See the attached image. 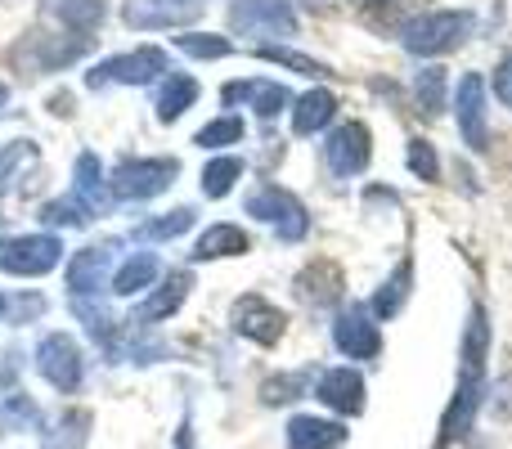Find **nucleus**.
<instances>
[{
  "label": "nucleus",
  "instance_id": "obj_1",
  "mask_svg": "<svg viewBox=\"0 0 512 449\" xmlns=\"http://www.w3.org/2000/svg\"><path fill=\"white\" fill-rule=\"evenodd\" d=\"M486 355H490V324H486V310L472 306L463 351H459V387H454V400L441 418V441H436V449H450L454 441H463L472 432V418H477L481 396H486Z\"/></svg>",
  "mask_w": 512,
  "mask_h": 449
},
{
  "label": "nucleus",
  "instance_id": "obj_2",
  "mask_svg": "<svg viewBox=\"0 0 512 449\" xmlns=\"http://www.w3.org/2000/svg\"><path fill=\"white\" fill-rule=\"evenodd\" d=\"M472 32V14L468 9H432V14H418L400 27V45L418 59H432V54H445L454 45H463Z\"/></svg>",
  "mask_w": 512,
  "mask_h": 449
},
{
  "label": "nucleus",
  "instance_id": "obj_3",
  "mask_svg": "<svg viewBox=\"0 0 512 449\" xmlns=\"http://www.w3.org/2000/svg\"><path fill=\"white\" fill-rule=\"evenodd\" d=\"M176 171H180L176 158H126V162H117L108 189H113L117 198H126V203H140V198L162 194V189L176 180Z\"/></svg>",
  "mask_w": 512,
  "mask_h": 449
},
{
  "label": "nucleus",
  "instance_id": "obj_4",
  "mask_svg": "<svg viewBox=\"0 0 512 449\" xmlns=\"http://www.w3.org/2000/svg\"><path fill=\"white\" fill-rule=\"evenodd\" d=\"M248 216L274 225L283 243H297V238H306V229H310V216H306V207H301V198H292L288 189H279V185L256 189L248 198Z\"/></svg>",
  "mask_w": 512,
  "mask_h": 449
},
{
  "label": "nucleus",
  "instance_id": "obj_5",
  "mask_svg": "<svg viewBox=\"0 0 512 449\" xmlns=\"http://www.w3.org/2000/svg\"><path fill=\"white\" fill-rule=\"evenodd\" d=\"M63 256L54 234H18L0 243V270L5 274H50Z\"/></svg>",
  "mask_w": 512,
  "mask_h": 449
},
{
  "label": "nucleus",
  "instance_id": "obj_6",
  "mask_svg": "<svg viewBox=\"0 0 512 449\" xmlns=\"http://www.w3.org/2000/svg\"><path fill=\"white\" fill-rule=\"evenodd\" d=\"M230 27L243 36H292L297 14H292L288 0H234Z\"/></svg>",
  "mask_w": 512,
  "mask_h": 449
},
{
  "label": "nucleus",
  "instance_id": "obj_7",
  "mask_svg": "<svg viewBox=\"0 0 512 449\" xmlns=\"http://www.w3.org/2000/svg\"><path fill=\"white\" fill-rule=\"evenodd\" d=\"M454 117H459V135L468 149L486 153L490 149V122H486V77L468 72L454 90Z\"/></svg>",
  "mask_w": 512,
  "mask_h": 449
},
{
  "label": "nucleus",
  "instance_id": "obj_8",
  "mask_svg": "<svg viewBox=\"0 0 512 449\" xmlns=\"http://www.w3.org/2000/svg\"><path fill=\"white\" fill-rule=\"evenodd\" d=\"M158 72H167V54H162L158 45H140V50H131V54H117V59L99 63V68L86 77V86H108V81L144 86V81H153Z\"/></svg>",
  "mask_w": 512,
  "mask_h": 449
},
{
  "label": "nucleus",
  "instance_id": "obj_9",
  "mask_svg": "<svg viewBox=\"0 0 512 449\" xmlns=\"http://www.w3.org/2000/svg\"><path fill=\"white\" fill-rule=\"evenodd\" d=\"M373 158V140L364 122H342L324 144V162L333 176H360Z\"/></svg>",
  "mask_w": 512,
  "mask_h": 449
},
{
  "label": "nucleus",
  "instance_id": "obj_10",
  "mask_svg": "<svg viewBox=\"0 0 512 449\" xmlns=\"http://www.w3.org/2000/svg\"><path fill=\"white\" fill-rule=\"evenodd\" d=\"M333 342H337V351L351 355V360H373V355L382 351V328L373 324V310H364V306L337 310Z\"/></svg>",
  "mask_w": 512,
  "mask_h": 449
},
{
  "label": "nucleus",
  "instance_id": "obj_11",
  "mask_svg": "<svg viewBox=\"0 0 512 449\" xmlns=\"http://www.w3.org/2000/svg\"><path fill=\"white\" fill-rule=\"evenodd\" d=\"M90 41H95V36H50V41H45V36H27V45L14 50V59L32 72H59V68H68V63H77L81 54L90 50Z\"/></svg>",
  "mask_w": 512,
  "mask_h": 449
},
{
  "label": "nucleus",
  "instance_id": "obj_12",
  "mask_svg": "<svg viewBox=\"0 0 512 449\" xmlns=\"http://www.w3.org/2000/svg\"><path fill=\"white\" fill-rule=\"evenodd\" d=\"M36 355H41L36 369H41V378L50 382V387H59V391H77L81 387V346L72 342L68 333H50Z\"/></svg>",
  "mask_w": 512,
  "mask_h": 449
},
{
  "label": "nucleus",
  "instance_id": "obj_13",
  "mask_svg": "<svg viewBox=\"0 0 512 449\" xmlns=\"http://www.w3.org/2000/svg\"><path fill=\"white\" fill-rule=\"evenodd\" d=\"M234 333L248 337V342H261V346H274L283 337V328H288V319H283L279 306H270L265 297H239L234 301Z\"/></svg>",
  "mask_w": 512,
  "mask_h": 449
},
{
  "label": "nucleus",
  "instance_id": "obj_14",
  "mask_svg": "<svg viewBox=\"0 0 512 449\" xmlns=\"http://www.w3.org/2000/svg\"><path fill=\"white\" fill-rule=\"evenodd\" d=\"M315 396L324 400L328 409H337V414H360L364 409V378L355 369H328L324 378H319Z\"/></svg>",
  "mask_w": 512,
  "mask_h": 449
},
{
  "label": "nucleus",
  "instance_id": "obj_15",
  "mask_svg": "<svg viewBox=\"0 0 512 449\" xmlns=\"http://www.w3.org/2000/svg\"><path fill=\"white\" fill-rule=\"evenodd\" d=\"M346 445V427L333 418H315V414H297L288 423V449H342Z\"/></svg>",
  "mask_w": 512,
  "mask_h": 449
},
{
  "label": "nucleus",
  "instance_id": "obj_16",
  "mask_svg": "<svg viewBox=\"0 0 512 449\" xmlns=\"http://www.w3.org/2000/svg\"><path fill=\"white\" fill-rule=\"evenodd\" d=\"M225 104H239V99H252V108L261 117H274L283 104H288V90L279 86V81H234V86L221 90Z\"/></svg>",
  "mask_w": 512,
  "mask_h": 449
},
{
  "label": "nucleus",
  "instance_id": "obj_17",
  "mask_svg": "<svg viewBox=\"0 0 512 449\" xmlns=\"http://www.w3.org/2000/svg\"><path fill=\"white\" fill-rule=\"evenodd\" d=\"M333 113H337V99L328 95V90H306V95L297 99V108H292V131L315 135L333 122Z\"/></svg>",
  "mask_w": 512,
  "mask_h": 449
},
{
  "label": "nucleus",
  "instance_id": "obj_18",
  "mask_svg": "<svg viewBox=\"0 0 512 449\" xmlns=\"http://www.w3.org/2000/svg\"><path fill=\"white\" fill-rule=\"evenodd\" d=\"M108 261H113V247H86V252H77V261H72V270H68V288L77 292H99V283H104V270H108Z\"/></svg>",
  "mask_w": 512,
  "mask_h": 449
},
{
  "label": "nucleus",
  "instance_id": "obj_19",
  "mask_svg": "<svg viewBox=\"0 0 512 449\" xmlns=\"http://www.w3.org/2000/svg\"><path fill=\"white\" fill-rule=\"evenodd\" d=\"M409 292H414V261L405 256V261L396 265V274H391V279L378 288V297H373V319L400 315V306L409 301Z\"/></svg>",
  "mask_w": 512,
  "mask_h": 449
},
{
  "label": "nucleus",
  "instance_id": "obj_20",
  "mask_svg": "<svg viewBox=\"0 0 512 449\" xmlns=\"http://www.w3.org/2000/svg\"><path fill=\"white\" fill-rule=\"evenodd\" d=\"M194 99H198V81L194 77H185V72H171V77H162V86H158V117L162 122H176L185 108H194Z\"/></svg>",
  "mask_w": 512,
  "mask_h": 449
},
{
  "label": "nucleus",
  "instance_id": "obj_21",
  "mask_svg": "<svg viewBox=\"0 0 512 449\" xmlns=\"http://www.w3.org/2000/svg\"><path fill=\"white\" fill-rule=\"evenodd\" d=\"M158 256L153 252H135V256H126L122 265L113 270V292L117 297H131V292H140V288H149L153 279H158Z\"/></svg>",
  "mask_w": 512,
  "mask_h": 449
},
{
  "label": "nucleus",
  "instance_id": "obj_22",
  "mask_svg": "<svg viewBox=\"0 0 512 449\" xmlns=\"http://www.w3.org/2000/svg\"><path fill=\"white\" fill-rule=\"evenodd\" d=\"M248 234H243L239 225H212L203 238H198V247H194V256L198 261H221V256H243L248 252Z\"/></svg>",
  "mask_w": 512,
  "mask_h": 449
},
{
  "label": "nucleus",
  "instance_id": "obj_23",
  "mask_svg": "<svg viewBox=\"0 0 512 449\" xmlns=\"http://www.w3.org/2000/svg\"><path fill=\"white\" fill-rule=\"evenodd\" d=\"M198 5H149V0H126V23L131 27H171L189 23Z\"/></svg>",
  "mask_w": 512,
  "mask_h": 449
},
{
  "label": "nucleus",
  "instance_id": "obj_24",
  "mask_svg": "<svg viewBox=\"0 0 512 449\" xmlns=\"http://www.w3.org/2000/svg\"><path fill=\"white\" fill-rule=\"evenodd\" d=\"M189 283H194V274H189V270H176L158 292H153L149 301H144L140 315H135V319H167V315H176L180 301L189 297Z\"/></svg>",
  "mask_w": 512,
  "mask_h": 449
},
{
  "label": "nucleus",
  "instance_id": "obj_25",
  "mask_svg": "<svg viewBox=\"0 0 512 449\" xmlns=\"http://www.w3.org/2000/svg\"><path fill=\"white\" fill-rule=\"evenodd\" d=\"M50 14L81 36L86 27H95L104 18V0H50Z\"/></svg>",
  "mask_w": 512,
  "mask_h": 449
},
{
  "label": "nucleus",
  "instance_id": "obj_26",
  "mask_svg": "<svg viewBox=\"0 0 512 449\" xmlns=\"http://www.w3.org/2000/svg\"><path fill=\"white\" fill-rule=\"evenodd\" d=\"M77 198L90 207V212H104L108 198H104V180H99V158L95 153H81L77 158Z\"/></svg>",
  "mask_w": 512,
  "mask_h": 449
},
{
  "label": "nucleus",
  "instance_id": "obj_27",
  "mask_svg": "<svg viewBox=\"0 0 512 449\" xmlns=\"http://www.w3.org/2000/svg\"><path fill=\"white\" fill-rule=\"evenodd\" d=\"M445 86H450V81H445V68H423L414 77V99L427 117H436L445 108Z\"/></svg>",
  "mask_w": 512,
  "mask_h": 449
},
{
  "label": "nucleus",
  "instance_id": "obj_28",
  "mask_svg": "<svg viewBox=\"0 0 512 449\" xmlns=\"http://www.w3.org/2000/svg\"><path fill=\"white\" fill-rule=\"evenodd\" d=\"M261 54L265 63H283V68H292V72H301V77H328V63H319V59H310V54H297V50H288V45H261Z\"/></svg>",
  "mask_w": 512,
  "mask_h": 449
},
{
  "label": "nucleus",
  "instance_id": "obj_29",
  "mask_svg": "<svg viewBox=\"0 0 512 449\" xmlns=\"http://www.w3.org/2000/svg\"><path fill=\"white\" fill-rule=\"evenodd\" d=\"M243 176V162L239 158H216L203 167V194L207 198H225L234 189V180Z\"/></svg>",
  "mask_w": 512,
  "mask_h": 449
},
{
  "label": "nucleus",
  "instance_id": "obj_30",
  "mask_svg": "<svg viewBox=\"0 0 512 449\" xmlns=\"http://www.w3.org/2000/svg\"><path fill=\"white\" fill-rule=\"evenodd\" d=\"M239 140H243V117H234V113L216 117V122H207L203 131L194 135L198 149H225V144H239Z\"/></svg>",
  "mask_w": 512,
  "mask_h": 449
},
{
  "label": "nucleus",
  "instance_id": "obj_31",
  "mask_svg": "<svg viewBox=\"0 0 512 449\" xmlns=\"http://www.w3.org/2000/svg\"><path fill=\"white\" fill-rule=\"evenodd\" d=\"M86 427H90V418L81 414V409H72V414H63L59 427L45 436V449H81L86 445Z\"/></svg>",
  "mask_w": 512,
  "mask_h": 449
},
{
  "label": "nucleus",
  "instance_id": "obj_32",
  "mask_svg": "<svg viewBox=\"0 0 512 449\" xmlns=\"http://www.w3.org/2000/svg\"><path fill=\"white\" fill-rule=\"evenodd\" d=\"M176 45H180L185 54H194V59H225V54H234L230 36H207V32L176 36Z\"/></svg>",
  "mask_w": 512,
  "mask_h": 449
},
{
  "label": "nucleus",
  "instance_id": "obj_33",
  "mask_svg": "<svg viewBox=\"0 0 512 449\" xmlns=\"http://www.w3.org/2000/svg\"><path fill=\"white\" fill-rule=\"evenodd\" d=\"M32 162H36V149H32V144H27V140L9 144V149L0 153V189H9V185H14V180L23 176V171L32 167Z\"/></svg>",
  "mask_w": 512,
  "mask_h": 449
},
{
  "label": "nucleus",
  "instance_id": "obj_34",
  "mask_svg": "<svg viewBox=\"0 0 512 449\" xmlns=\"http://www.w3.org/2000/svg\"><path fill=\"white\" fill-rule=\"evenodd\" d=\"M90 216H95V212H90V207L81 203L77 194H72V198H59V203H45L41 221L45 225H86Z\"/></svg>",
  "mask_w": 512,
  "mask_h": 449
},
{
  "label": "nucleus",
  "instance_id": "obj_35",
  "mask_svg": "<svg viewBox=\"0 0 512 449\" xmlns=\"http://www.w3.org/2000/svg\"><path fill=\"white\" fill-rule=\"evenodd\" d=\"M189 225H194V212H189V207H176V212L162 216V221L140 225V238H176V234H185Z\"/></svg>",
  "mask_w": 512,
  "mask_h": 449
},
{
  "label": "nucleus",
  "instance_id": "obj_36",
  "mask_svg": "<svg viewBox=\"0 0 512 449\" xmlns=\"http://www.w3.org/2000/svg\"><path fill=\"white\" fill-rule=\"evenodd\" d=\"M409 171L418 180H441V162H436V149L427 140H409Z\"/></svg>",
  "mask_w": 512,
  "mask_h": 449
},
{
  "label": "nucleus",
  "instance_id": "obj_37",
  "mask_svg": "<svg viewBox=\"0 0 512 449\" xmlns=\"http://www.w3.org/2000/svg\"><path fill=\"white\" fill-rule=\"evenodd\" d=\"M0 306H5V315L14 319V324H27V319H36L45 310V297H36V292H23V297H5Z\"/></svg>",
  "mask_w": 512,
  "mask_h": 449
},
{
  "label": "nucleus",
  "instance_id": "obj_38",
  "mask_svg": "<svg viewBox=\"0 0 512 449\" xmlns=\"http://www.w3.org/2000/svg\"><path fill=\"white\" fill-rule=\"evenodd\" d=\"M306 387V378H274L265 382V400L270 405H283V400H297V391Z\"/></svg>",
  "mask_w": 512,
  "mask_h": 449
},
{
  "label": "nucleus",
  "instance_id": "obj_39",
  "mask_svg": "<svg viewBox=\"0 0 512 449\" xmlns=\"http://www.w3.org/2000/svg\"><path fill=\"white\" fill-rule=\"evenodd\" d=\"M495 95H499L504 108H512V54L495 68Z\"/></svg>",
  "mask_w": 512,
  "mask_h": 449
},
{
  "label": "nucleus",
  "instance_id": "obj_40",
  "mask_svg": "<svg viewBox=\"0 0 512 449\" xmlns=\"http://www.w3.org/2000/svg\"><path fill=\"white\" fill-rule=\"evenodd\" d=\"M5 95H9V90H5V86H0V104H5Z\"/></svg>",
  "mask_w": 512,
  "mask_h": 449
},
{
  "label": "nucleus",
  "instance_id": "obj_41",
  "mask_svg": "<svg viewBox=\"0 0 512 449\" xmlns=\"http://www.w3.org/2000/svg\"><path fill=\"white\" fill-rule=\"evenodd\" d=\"M180 5H194V0H180Z\"/></svg>",
  "mask_w": 512,
  "mask_h": 449
}]
</instances>
